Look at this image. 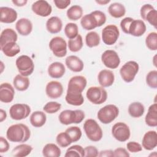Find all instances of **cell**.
I'll use <instances>...</instances> for the list:
<instances>
[{
    "label": "cell",
    "mask_w": 157,
    "mask_h": 157,
    "mask_svg": "<svg viewBox=\"0 0 157 157\" xmlns=\"http://www.w3.org/2000/svg\"><path fill=\"white\" fill-rule=\"evenodd\" d=\"M31 136L29 128L23 123H17L9 126L6 132V137L12 142H25Z\"/></svg>",
    "instance_id": "cell-1"
},
{
    "label": "cell",
    "mask_w": 157,
    "mask_h": 157,
    "mask_svg": "<svg viewBox=\"0 0 157 157\" xmlns=\"http://www.w3.org/2000/svg\"><path fill=\"white\" fill-rule=\"evenodd\" d=\"M106 21L105 14L100 10H94L82 17L80 24L85 30H91L103 25Z\"/></svg>",
    "instance_id": "cell-2"
},
{
    "label": "cell",
    "mask_w": 157,
    "mask_h": 157,
    "mask_svg": "<svg viewBox=\"0 0 157 157\" xmlns=\"http://www.w3.org/2000/svg\"><path fill=\"white\" fill-rule=\"evenodd\" d=\"M58 118L59 122L64 125L78 124L85 118V113L81 110H65L59 113Z\"/></svg>",
    "instance_id": "cell-3"
},
{
    "label": "cell",
    "mask_w": 157,
    "mask_h": 157,
    "mask_svg": "<svg viewBox=\"0 0 157 157\" xmlns=\"http://www.w3.org/2000/svg\"><path fill=\"white\" fill-rule=\"evenodd\" d=\"M83 129L87 137L93 142H98L102 137V130L94 119H88L83 124Z\"/></svg>",
    "instance_id": "cell-4"
},
{
    "label": "cell",
    "mask_w": 157,
    "mask_h": 157,
    "mask_svg": "<svg viewBox=\"0 0 157 157\" xmlns=\"http://www.w3.org/2000/svg\"><path fill=\"white\" fill-rule=\"evenodd\" d=\"M119 109L113 104H108L100 109L97 113L99 120L103 124L112 122L118 115Z\"/></svg>",
    "instance_id": "cell-5"
},
{
    "label": "cell",
    "mask_w": 157,
    "mask_h": 157,
    "mask_svg": "<svg viewBox=\"0 0 157 157\" xmlns=\"http://www.w3.org/2000/svg\"><path fill=\"white\" fill-rule=\"evenodd\" d=\"M87 99L93 104H101L106 101L107 93L102 86H91L86 91Z\"/></svg>",
    "instance_id": "cell-6"
},
{
    "label": "cell",
    "mask_w": 157,
    "mask_h": 157,
    "mask_svg": "<svg viewBox=\"0 0 157 157\" xmlns=\"http://www.w3.org/2000/svg\"><path fill=\"white\" fill-rule=\"evenodd\" d=\"M139 69V64L134 61H129L124 64L120 69L122 79L127 83L134 80Z\"/></svg>",
    "instance_id": "cell-7"
},
{
    "label": "cell",
    "mask_w": 157,
    "mask_h": 157,
    "mask_svg": "<svg viewBox=\"0 0 157 157\" xmlns=\"http://www.w3.org/2000/svg\"><path fill=\"white\" fill-rule=\"evenodd\" d=\"M15 64L20 74L25 77L31 75L34 69V62L28 55H23L18 56L16 59Z\"/></svg>",
    "instance_id": "cell-8"
},
{
    "label": "cell",
    "mask_w": 157,
    "mask_h": 157,
    "mask_svg": "<svg viewBox=\"0 0 157 157\" xmlns=\"http://www.w3.org/2000/svg\"><path fill=\"white\" fill-rule=\"evenodd\" d=\"M49 48L56 57L63 58L67 54V43L61 37H53L49 42Z\"/></svg>",
    "instance_id": "cell-9"
},
{
    "label": "cell",
    "mask_w": 157,
    "mask_h": 157,
    "mask_svg": "<svg viewBox=\"0 0 157 157\" xmlns=\"http://www.w3.org/2000/svg\"><path fill=\"white\" fill-rule=\"evenodd\" d=\"M87 84L86 78L82 75L71 77L68 82L67 92L73 94H82Z\"/></svg>",
    "instance_id": "cell-10"
},
{
    "label": "cell",
    "mask_w": 157,
    "mask_h": 157,
    "mask_svg": "<svg viewBox=\"0 0 157 157\" xmlns=\"http://www.w3.org/2000/svg\"><path fill=\"white\" fill-rule=\"evenodd\" d=\"M119 36V29L115 25H109L102 30V41L107 45H113L118 40Z\"/></svg>",
    "instance_id": "cell-11"
},
{
    "label": "cell",
    "mask_w": 157,
    "mask_h": 157,
    "mask_svg": "<svg viewBox=\"0 0 157 157\" xmlns=\"http://www.w3.org/2000/svg\"><path fill=\"white\" fill-rule=\"evenodd\" d=\"M112 134L113 137L119 142L128 140L131 136L129 126L123 122H118L112 128Z\"/></svg>",
    "instance_id": "cell-12"
},
{
    "label": "cell",
    "mask_w": 157,
    "mask_h": 157,
    "mask_svg": "<svg viewBox=\"0 0 157 157\" xmlns=\"http://www.w3.org/2000/svg\"><path fill=\"white\" fill-rule=\"evenodd\" d=\"M31 107L26 104H15L9 109L10 118L15 120L26 118L31 113Z\"/></svg>",
    "instance_id": "cell-13"
},
{
    "label": "cell",
    "mask_w": 157,
    "mask_h": 157,
    "mask_svg": "<svg viewBox=\"0 0 157 157\" xmlns=\"http://www.w3.org/2000/svg\"><path fill=\"white\" fill-rule=\"evenodd\" d=\"M101 61L104 65L109 69H116L120 64L118 53L112 50H107L101 55Z\"/></svg>",
    "instance_id": "cell-14"
},
{
    "label": "cell",
    "mask_w": 157,
    "mask_h": 157,
    "mask_svg": "<svg viewBox=\"0 0 157 157\" xmlns=\"http://www.w3.org/2000/svg\"><path fill=\"white\" fill-rule=\"evenodd\" d=\"M31 9L34 13L42 17H48L52 12L51 5L45 0H39L34 2L32 4Z\"/></svg>",
    "instance_id": "cell-15"
},
{
    "label": "cell",
    "mask_w": 157,
    "mask_h": 157,
    "mask_svg": "<svg viewBox=\"0 0 157 157\" xmlns=\"http://www.w3.org/2000/svg\"><path fill=\"white\" fill-rule=\"evenodd\" d=\"M45 93L47 96L51 99L59 98L63 93V85L58 81H50L46 85Z\"/></svg>",
    "instance_id": "cell-16"
},
{
    "label": "cell",
    "mask_w": 157,
    "mask_h": 157,
    "mask_svg": "<svg viewBox=\"0 0 157 157\" xmlns=\"http://www.w3.org/2000/svg\"><path fill=\"white\" fill-rule=\"evenodd\" d=\"M15 90L9 83H2L0 85V101L4 103L12 102L14 98Z\"/></svg>",
    "instance_id": "cell-17"
},
{
    "label": "cell",
    "mask_w": 157,
    "mask_h": 157,
    "mask_svg": "<svg viewBox=\"0 0 157 157\" xmlns=\"http://www.w3.org/2000/svg\"><path fill=\"white\" fill-rule=\"evenodd\" d=\"M17 12L13 9L9 7H0V21L1 23H13L17 20Z\"/></svg>",
    "instance_id": "cell-18"
},
{
    "label": "cell",
    "mask_w": 157,
    "mask_h": 157,
    "mask_svg": "<svg viewBox=\"0 0 157 157\" xmlns=\"http://www.w3.org/2000/svg\"><path fill=\"white\" fill-rule=\"evenodd\" d=\"M98 79L102 87H109L113 85L115 80V75L112 71L103 69L99 72Z\"/></svg>",
    "instance_id": "cell-19"
},
{
    "label": "cell",
    "mask_w": 157,
    "mask_h": 157,
    "mask_svg": "<svg viewBox=\"0 0 157 157\" xmlns=\"http://www.w3.org/2000/svg\"><path fill=\"white\" fill-rule=\"evenodd\" d=\"M142 145L144 149L152 150L157 145V134L155 131L147 132L142 139Z\"/></svg>",
    "instance_id": "cell-20"
},
{
    "label": "cell",
    "mask_w": 157,
    "mask_h": 157,
    "mask_svg": "<svg viewBox=\"0 0 157 157\" xmlns=\"http://www.w3.org/2000/svg\"><path fill=\"white\" fill-rule=\"evenodd\" d=\"M65 64L69 70L74 72H81L84 67L82 60L75 55L67 56L65 59Z\"/></svg>",
    "instance_id": "cell-21"
},
{
    "label": "cell",
    "mask_w": 157,
    "mask_h": 157,
    "mask_svg": "<svg viewBox=\"0 0 157 157\" xmlns=\"http://www.w3.org/2000/svg\"><path fill=\"white\" fill-rule=\"evenodd\" d=\"M15 28L20 35L26 36L33 31V23L30 20L26 18H21L17 21Z\"/></svg>",
    "instance_id": "cell-22"
},
{
    "label": "cell",
    "mask_w": 157,
    "mask_h": 157,
    "mask_svg": "<svg viewBox=\"0 0 157 157\" xmlns=\"http://www.w3.org/2000/svg\"><path fill=\"white\" fill-rule=\"evenodd\" d=\"M146 25L141 20H133L129 28V34L135 37L142 36L146 31Z\"/></svg>",
    "instance_id": "cell-23"
},
{
    "label": "cell",
    "mask_w": 157,
    "mask_h": 157,
    "mask_svg": "<svg viewBox=\"0 0 157 157\" xmlns=\"http://www.w3.org/2000/svg\"><path fill=\"white\" fill-rule=\"evenodd\" d=\"M48 74L50 77L53 78L62 77L66 72L64 65L61 62H54L50 64L48 67Z\"/></svg>",
    "instance_id": "cell-24"
},
{
    "label": "cell",
    "mask_w": 157,
    "mask_h": 157,
    "mask_svg": "<svg viewBox=\"0 0 157 157\" xmlns=\"http://www.w3.org/2000/svg\"><path fill=\"white\" fill-rule=\"evenodd\" d=\"M62 28L63 22L58 17H52L46 22L47 30L51 34L58 33L61 31Z\"/></svg>",
    "instance_id": "cell-25"
},
{
    "label": "cell",
    "mask_w": 157,
    "mask_h": 157,
    "mask_svg": "<svg viewBox=\"0 0 157 157\" xmlns=\"http://www.w3.org/2000/svg\"><path fill=\"white\" fill-rule=\"evenodd\" d=\"M18 36L17 33L12 28L4 29L0 36V48L5 44L11 42H17Z\"/></svg>",
    "instance_id": "cell-26"
},
{
    "label": "cell",
    "mask_w": 157,
    "mask_h": 157,
    "mask_svg": "<svg viewBox=\"0 0 157 157\" xmlns=\"http://www.w3.org/2000/svg\"><path fill=\"white\" fill-rule=\"evenodd\" d=\"M145 123L150 127L157 126V104H151L148 109L147 113L145 118Z\"/></svg>",
    "instance_id": "cell-27"
},
{
    "label": "cell",
    "mask_w": 157,
    "mask_h": 157,
    "mask_svg": "<svg viewBox=\"0 0 157 157\" xmlns=\"http://www.w3.org/2000/svg\"><path fill=\"white\" fill-rule=\"evenodd\" d=\"M47 120V116L42 111H35L31 113L29 121L33 126L40 128L44 126Z\"/></svg>",
    "instance_id": "cell-28"
},
{
    "label": "cell",
    "mask_w": 157,
    "mask_h": 157,
    "mask_svg": "<svg viewBox=\"0 0 157 157\" xmlns=\"http://www.w3.org/2000/svg\"><path fill=\"white\" fill-rule=\"evenodd\" d=\"M14 88L20 91H26L30 84L29 80L28 77L23 76L21 74L17 75L13 80Z\"/></svg>",
    "instance_id": "cell-29"
},
{
    "label": "cell",
    "mask_w": 157,
    "mask_h": 157,
    "mask_svg": "<svg viewBox=\"0 0 157 157\" xmlns=\"http://www.w3.org/2000/svg\"><path fill=\"white\" fill-rule=\"evenodd\" d=\"M108 12L112 17L119 18L125 15L126 9L122 4L119 2H113L109 6Z\"/></svg>",
    "instance_id": "cell-30"
},
{
    "label": "cell",
    "mask_w": 157,
    "mask_h": 157,
    "mask_svg": "<svg viewBox=\"0 0 157 157\" xmlns=\"http://www.w3.org/2000/svg\"><path fill=\"white\" fill-rule=\"evenodd\" d=\"M0 48L3 53L8 57H13L20 52V47L16 42L7 43Z\"/></svg>",
    "instance_id": "cell-31"
},
{
    "label": "cell",
    "mask_w": 157,
    "mask_h": 157,
    "mask_svg": "<svg viewBox=\"0 0 157 157\" xmlns=\"http://www.w3.org/2000/svg\"><path fill=\"white\" fill-rule=\"evenodd\" d=\"M61 154L60 148L55 144H47L42 149V155L45 157H59Z\"/></svg>",
    "instance_id": "cell-32"
},
{
    "label": "cell",
    "mask_w": 157,
    "mask_h": 157,
    "mask_svg": "<svg viewBox=\"0 0 157 157\" xmlns=\"http://www.w3.org/2000/svg\"><path fill=\"white\" fill-rule=\"evenodd\" d=\"M145 112L144 105L139 102H134L129 104L128 107V113L133 118H139L142 117Z\"/></svg>",
    "instance_id": "cell-33"
},
{
    "label": "cell",
    "mask_w": 157,
    "mask_h": 157,
    "mask_svg": "<svg viewBox=\"0 0 157 157\" xmlns=\"http://www.w3.org/2000/svg\"><path fill=\"white\" fill-rule=\"evenodd\" d=\"M32 146L26 144H21L13 148L12 153L13 156L25 157L29 155L32 151Z\"/></svg>",
    "instance_id": "cell-34"
},
{
    "label": "cell",
    "mask_w": 157,
    "mask_h": 157,
    "mask_svg": "<svg viewBox=\"0 0 157 157\" xmlns=\"http://www.w3.org/2000/svg\"><path fill=\"white\" fill-rule=\"evenodd\" d=\"M83 9L78 5H74L71 6L66 12L67 17L73 21H76L82 18L83 15Z\"/></svg>",
    "instance_id": "cell-35"
},
{
    "label": "cell",
    "mask_w": 157,
    "mask_h": 157,
    "mask_svg": "<svg viewBox=\"0 0 157 157\" xmlns=\"http://www.w3.org/2000/svg\"><path fill=\"white\" fill-rule=\"evenodd\" d=\"M65 100L67 104L75 106H80L82 105L84 102V98L82 94L66 93Z\"/></svg>",
    "instance_id": "cell-36"
},
{
    "label": "cell",
    "mask_w": 157,
    "mask_h": 157,
    "mask_svg": "<svg viewBox=\"0 0 157 157\" xmlns=\"http://www.w3.org/2000/svg\"><path fill=\"white\" fill-rule=\"evenodd\" d=\"M65 157H83L85 156L84 148L79 145H74L69 147L64 155Z\"/></svg>",
    "instance_id": "cell-37"
},
{
    "label": "cell",
    "mask_w": 157,
    "mask_h": 157,
    "mask_svg": "<svg viewBox=\"0 0 157 157\" xmlns=\"http://www.w3.org/2000/svg\"><path fill=\"white\" fill-rule=\"evenodd\" d=\"M100 36L95 31H91L86 34L85 36V43L87 47L90 48L94 47L100 44Z\"/></svg>",
    "instance_id": "cell-38"
},
{
    "label": "cell",
    "mask_w": 157,
    "mask_h": 157,
    "mask_svg": "<svg viewBox=\"0 0 157 157\" xmlns=\"http://www.w3.org/2000/svg\"><path fill=\"white\" fill-rule=\"evenodd\" d=\"M68 47L70 51L72 52H77L83 47V39L80 34L72 39L68 40Z\"/></svg>",
    "instance_id": "cell-39"
},
{
    "label": "cell",
    "mask_w": 157,
    "mask_h": 157,
    "mask_svg": "<svg viewBox=\"0 0 157 157\" xmlns=\"http://www.w3.org/2000/svg\"><path fill=\"white\" fill-rule=\"evenodd\" d=\"M64 33L69 39L76 37L78 34V28L77 24L74 23H68L64 27Z\"/></svg>",
    "instance_id": "cell-40"
},
{
    "label": "cell",
    "mask_w": 157,
    "mask_h": 157,
    "mask_svg": "<svg viewBox=\"0 0 157 157\" xmlns=\"http://www.w3.org/2000/svg\"><path fill=\"white\" fill-rule=\"evenodd\" d=\"M65 132L67 134L72 142L78 141L82 135V131L78 126H71L67 128Z\"/></svg>",
    "instance_id": "cell-41"
},
{
    "label": "cell",
    "mask_w": 157,
    "mask_h": 157,
    "mask_svg": "<svg viewBox=\"0 0 157 157\" xmlns=\"http://www.w3.org/2000/svg\"><path fill=\"white\" fill-rule=\"evenodd\" d=\"M147 47L152 51L157 50V33L156 32L150 33L145 39Z\"/></svg>",
    "instance_id": "cell-42"
},
{
    "label": "cell",
    "mask_w": 157,
    "mask_h": 157,
    "mask_svg": "<svg viewBox=\"0 0 157 157\" xmlns=\"http://www.w3.org/2000/svg\"><path fill=\"white\" fill-rule=\"evenodd\" d=\"M56 141L59 146L63 148L67 147L72 143L71 139L66 132L59 133L56 137Z\"/></svg>",
    "instance_id": "cell-43"
},
{
    "label": "cell",
    "mask_w": 157,
    "mask_h": 157,
    "mask_svg": "<svg viewBox=\"0 0 157 157\" xmlns=\"http://www.w3.org/2000/svg\"><path fill=\"white\" fill-rule=\"evenodd\" d=\"M146 83L147 85L153 89L157 88V71H150L146 76Z\"/></svg>",
    "instance_id": "cell-44"
},
{
    "label": "cell",
    "mask_w": 157,
    "mask_h": 157,
    "mask_svg": "<svg viewBox=\"0 0 157 157\" xmlns=\"http://www.w3.org/2000/svg\"><path fill=\"white\" fill-rule=\"evenodd\" d=\"M61 104L55 101H50L47 102L43 107V110L46 113L49 114H53L60 110Z\"/></svg>",
    "instance_id": "cell-45"
},
{
    "label": "cell",
    "mask_w": 157,
    "mask_h": 157,
    "mask_svg": "<svg viewBox=\"0 0 157 157\" xmlns=\"http://www.w3.org/2000/svg\"><path fill=\"white\" fill-rule=\"evenodd\" d=\"M145 20L147 21L151 25L156 28L157 25V11L154 8L150 10L146 15Z\"/></svg>",
    "instance_id": "cell-46"
},
{
    "label": "cell",
    "mask_w": 157,
    "mask_h": 157,
    "mask_svg": "<svg viewBox=\"0 0 157 157\" xmlns=\"http://www.w3.org/2000/svg\"><path fill=\"white\" fill-rule=\"evenodd\" d=\"M126 148L131 153L139 152L142 150V145L134 141H131L128 142L126 144Z\"/></svg>",
    "instance_id": "cell-47"
},
{
    "label": "cell",
    "mask_w": 157,
    "mask_h": 157,
    "mask_svg": "<svg viewBox=\"0 0 157 157\" xmlns=\"http://www.w3.org/2000/svg\"><path fill=\"white\" fill-rule=\"evenodd\" d=\"M133 20L131 17H125L121 21L120 27L124 33L129 34V28Z\"/></svg>",
    "instance_id": "cell-48"
},
{
    "label": "cell",
    "mask_w": 157,
    "mask_h": 157,
    "mask_svg": "<svg viewBox=\"0 0 157 157\" xmlns=\"http://www.w3.org/2000/svg\"><path fill=\"white\" fill-rule=\"evenodd\" d=\"M85 156L86 157H96L98 156V150L94 146H87L84 148Z\"/></svg>",
    "instance_id": "cell-49"
},
{
    "label": "cell",
    "mask_w": 157,
    "mask_h": 157,
    "mask_svg": "<svg viewBox=\"0 0 157 157\" xmlns=\"http://www.w3.org/2000/svg\"><path fill=\"white\" fill-rule=\"evenodd\" d=\"M53 2L55 6L59 9H64L71 4L70 0H54Z\"/></svg>",
    "instance_id": "cell-50"
},
{
    "label": "cell",
    "mask_w": 157,
    "mask_h": 157,
    "mask_svg": "<svg viewBox=\"0 0 157 157\" xmlns=\"http://www.w3.org/2000/svg\"><path fill=\"white\" fill-rule=\"evenodd\" d=\"M154 9L153 6H151L150 4H144L143 5L141 8H140V17L141 18L145 20V16L147 15V13L151 10V9Z\"/></svg>",
    "instance_id": "cell-51"
},
{
    "label": "cell",
    "mask_w": 157,
    "mask_h": 157,
    "mask_svg": "<svg viewBox=\"0 0 157 157\" xmlns=\"http://www.w3.org/2000/svg\"><path fill=\"white\" fill-rule=\"evenodd\" d=\"M9 149V144L2 136L0 137V152L1 153L7 152Z\"/></svg>",
    "instance_id": "cell-52"
},
{
    "label": "cell",
    "mask_w": 157,
    "mask_h": 157,
    "mask_svg": "<svg viewBox=\"0 0 157 157\" xmlns=\"http://www.w3.org/2000/svg\"><path fill=\"white\" fill-rule=\"evenodd\" d=\"M114 156H121V157H128L130 156L129 153L127 151V150L121 147H119L116 148L113 151Z\"/></svg>",
    "instance_id": "cell-53"
},
{
    "label": "cell",
    "mask_w": 157,
    "mask_h": 157,
    "mask_svg": "<svg viewBox=\"0 0 157 157\" xmlns=\"http://www.w3.org/2000/svg\"><path fill=\"white\" fill-rule=\"evenodd\" d=\"M98 156H100V157H113V156H114L113 151H112L111 150H102L98 154Z\"/></svg>",
    "instance_id": "cell-54"
},
{
    "label": "cell",
    "mask_w": 157,
    "mask_h": 157,
    "mask_svg": "<svg viewBox=\"0 0 157 157\" xmlns=\"http://www.w3.org/2000/svg\"><path fill=\"white\" fill-rule=\"evenodd\" d=\"M12 2L18 7H22L24 6L26 4V3L28 2L27 0H13Z\"/></svg>",
    "instance_id": "cell-55"
},
{
    "label": "cell",
    "mask_w": 157,
    "mask_h": 157,
    "mask_svg": "<svg viewBox=\"0 0 157 157\" xmlns=\"http://www.w3.org/2000/svg\"><path fill=\"white\" fill-rule=\"evenodd\" d=\"M7 117V113L6 111H4L3 109H1L0 110V121L2 122L4 120L6 119Z\"/></svg>",
    "instance_id": "cell-56"
},
{
    "label": "cell",
    "mask_w": 157,
    "mask_h": 157,
    "mask_svg": "<svg viewBox=\"0 0 157 157\" xmlns=\"http://www.w3.org/2000/svg\"><path fill=\"white\" fill-rule=\"evenodd\" d=\"M110 0H98V1H96V2L100 4V5H105L107 4V3L110 2Z\"/></svg>",
    "instance_id": "cell-57"
},
{
    "label": "cell",
    "mask_w": 157,
    "mask_h": 157,
    "mask_svg": "<svg viewBox=\"0 0 157 157\" xmlns=\"http://www.w3.org/2000/svg\"><path fill=\"white\" fill-rule=\"evenodd\" d=\"M156 55H155V56H154V58H153V64H154V66H155V67H156V63H155V61L156 60Z\"/></svg>",
    "instance_id": "cell-58"
}]
</instances>
